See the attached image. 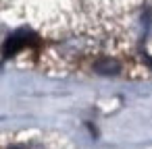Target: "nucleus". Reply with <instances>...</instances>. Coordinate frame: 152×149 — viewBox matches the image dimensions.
Segmentation results:
<instances>
[{
    "instance_id": "f257e3e1",
    "label": "nucleus",
    "mask_w": 152,
    "mask_h": 149,
    "mask_svg": "<svg viewBox=\"0 0 152 149\" xmlns=\"http://www.w3.org/2000/svg\"><path fill=\"white\" fill-rule=\"evenodd\" d=\"M94 71L100 75H115V73H119V62L115 58H100L94 64Z\"/></svg>"
},
{
    "instance_id": "f03ea898",
    "label": "nucleus",
    "mask_w": 152,
    "mask_h": 149,
    "mask_svg": "<svg viewBox=\"0 0 152 149\" xmlns=\"http://www.w3.org/2000/svg\"><path fill=\"white\" fill-rule=\"evenodd\" d=\"M25 46V40H23V33H17V35H11L9 37V42H7V46H4V54L7 56H11V54H15L17 50H21Z\"/></svg>"
}]
</instances>
